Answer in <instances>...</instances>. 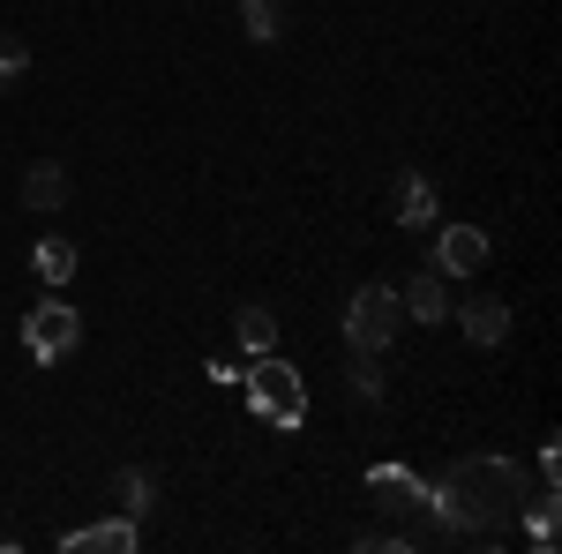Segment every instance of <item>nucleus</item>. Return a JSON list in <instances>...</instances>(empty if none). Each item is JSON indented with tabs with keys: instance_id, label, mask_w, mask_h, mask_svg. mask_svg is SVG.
I'll return each mask as SVG.
<instances>
[{
	"instance_id": "nucleus-11",
	"label": "nucleus",
	"mask_w": 562,
	"mask_h": 554,
	"mask_svg": "<svg viewBox=\"0 0 562 554\" xmlns=\"http://www.w3.org/2000/svg\"><path fill=\"white\" fill-rule=\"evenodd\" d=\"M390 211H397V225H428L435 217V188L420 180V172H397V180H390Z\"/></svg>"
},
{
	"instance_id": "nucleus-10",
	"label": "nucleus",
	"mask_w": 562,
	"mask_h": 554,
	"mask_svg": "<svg viewBox=\"0 0 562 554\" xmlns=\"http://www.w3.org/2000/svg\"><path fill=\"white\" fill-rule=\"evenodd\" d=\"M368 495H375V502H383V510H428V495H420V479H413V472H368Z\"/></svg>"
},
{
	"instance_id": "nucleus-1",
	"label": "nucleus",
	"mask_w": 562,
	"mask_h": 554,
	"mask_svg": "<svg viewBox=\"0 0 562 554\" xmlns=\"http://www.w3.org/2000/svg\"><path fill=\"white\" fill-rule=\"evenodd\" d=\"M428 510L450 524V532H473V540H495L510 517L525 510V479L510 457H465L442 487L428 495Z\"/></svg>"
},
{
	"instance_id": "nucleus-5",
	"label": "nucleus",
	"mask_w": 562,
	"mask_h": 554,
	"mask_svg": "<svg viewBox=\"0 0 562 554\" xmlns=\"http://www.w3.org/2000/svg\"><path fill=\"white\" fill-rule=\"evenodd\" d=\"M435 270L442 278H480L487 270V233L480 225H442L435 233Z\"/></svg>"
},
{
	"instance_id": "nucleus-12",
	"label": "nucleus",
	"mask_w": 562,
	"mask_h": 554,
	"mask_svg": "<svg viewBox=\"0 0 562 554\" xmlns=\"http://www.w3.org/2000/svg\"><path fill=\"white\" fill-rule=\"evenodd\" d=\"M150 502H158V479H150L143 465L113 472V510H121V517H150Z\"/></svg>"
},
{
	"instance_id": "nucleus-13",
	"label": "nucleus",
	"mask_w": 562,
	"mask_h": 554,
	"mask_svg": "<svg viewBox=\"0 0 562 554\" xmlns=\"http://www.w3.org/2000/svg\"><path fill=\"white\" fill-rule=\"evenodd\" d=\"M233 338L248 344V352H278V315H270L262 299H248V307L233 315Z\"/></svg>"
},
{
	"instance_id": "nucleus-8",
	"label": "nucleus",
	"mask_w": 562,
	"mask_h": 554,
	"mask_svg": "<svg viewBox=\"0 0 562 554\" xmlns=\"http://www.w3.org/2000/svg\"><path fill=\"white\" fill-rule=\"evenodd\" d=\"M458 330H465L473 344H503V338H510V307L480 293V299H465V307H458Z\"/></svg>"
},
{
	"instance_id": "nucleus-14",
	"label": "nucleus",
	"mask_w": 562,
	"mask_h": 554,
	"mask_svg": "<svg viewBox=\"0 0 562 554\" xmlns=\"http://www.w3.org/2000/svg\"><path fill=\"white\" fill-rule=\"evenodd\" d=\"M31 270H38L45 285H68L76 278V240H38L31 248Z\"/></svg>"
},
{
	"instance_id": "nucleus-2",
	"label": "nucleus",
	"mask_w": 562,
	"mask_h": 554,
	"mask_svg": "<svg viewBox=\"0 0 562 554\" xmlns=\"http://www.w3.org/2000/svg\"><path fill=\"white\" fill-rule=\"evenodd\" d=\"M83 344V315L68 307V299H38L31 315H23V352L38 360V368H53V360H68Z\"/></svg>"
},
{
	"instance_id": "nucleus-3",
	"label": "nucleus",
	"mask_w": 562,
	"mask_h": 554,
	"mask_svg": "<svg viewBox=\"0 0 562 554\" xmlns=\"http://www.w3.org/2000/svg\"><path fill=\"white\" fill-rule=\"evenodd\" d=\"M397 323H405V307H397V285H360L346 307V338L352 352H383L397 338Z\"/></svg>"
},
{
	"instance_id": "nucleus-15",
	"label": "nucleus",
	"mask_w": 562,
	"mask_h": 554,
	"mask_svg": "<svg viewBox=\"0 0 562 554\" xmlns=\"http://www.w3.org/2000/svg\"><path fill=\"white\" fill-rule=\"evenodd\" d=\"M240 23H248V38L270 45L278 31H285V15H278V0H240Z\"/></svg>"
},
{
	"instance_id": "nucleus-6",
	"label": "nucleus",
	"mask_w": 562,
	"mask_h": 554,
	"mask_svg": "<svg viewBox=\"0 0 562 554\" xmlns=\"http://www.w3.org/2000/svg\"><path fill=\"white\" fill-rule=\"evenodd\" d=\"M397 307H405V323H450V285H442V270H420L405 293H397Z\"/></svg>"
},
{
	"instance_id": "nucleus-9",
	"label": "nucleus",
	"mask_w": 562,
	"mask_h": 554,
	"mask_svg": "<svg viewBox=\"0 0 562 554\" xmlns=\"http://www.w3.org/2000/svg\"><path fill=\"white\" fill-rule=\"evenodd\" d=\"M23 203H31V211H68V166L38 158V166L23 172Z\"/></svg>"
},
{
	"instance_id": "nucleus-7",
	"label": "nucleus",
	"mask_w": 562,
	"mask_h": 554,
	"mask_svg": "<svg viewBox=\"0 0 562 554\" xmlns=\"http://www.w3.org/2000/svg\"><path fill=\"white\" fill-rule=\"evenodd\" d=\"M60 547L68 554H135V517H98L83 532H68Z\"/></svg>"
},
{
	"instance_id": "nucleus-17",
	"label": "nucleus",
	"mask_w": 562,
	"mask_h": 554,
	"mask_svg": "<svg viewBox=\"0 0 562 554\" xmlns=\"http://www.w3.org/2000/svg\"><path fill=\"white\" fill-rule=\"evenodd\" d=\"M352 397H360V405H383V368H375V352H360V360H352Z\"/></svg>"
},
{
	"instance_id": "nucleus-4",
	"label": "nucleus",
	"mask_w": 562,
	"mask_h": 554,
	"mask_svg": "<svg viewBox=\"0 0 562 554\" xmlns=\"http://www.w3.org/2000/svg\"><path fill=\"white\" fill-rule=\"evenodd\" d=\"M248 405H256L262 420H278V427H301V420H307V389H301V375H293L285 360H270V352H262V368L248 375Z\"/></svg>"
},
{
	"instance_id": "nucleus-16",
	"label": "nucleus",
	"mask_w": 562,
	"mask_h": 554,
	"mask_svg": "<svg viewBox=\"0 0 562 554\" xmlns=\"http://www.w3.org/2000/svg\"><path fill=\"white\" fill-rule=\"evenodd\" d=\"M31 76V45L15 38V31H0V90H15Z\"/></svg>"
}]
</instances>
